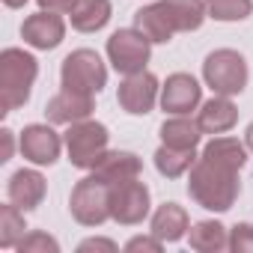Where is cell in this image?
<instances>
[{
    "label": "cell",
    "instance_id": "21",
    "mask_svg": "<svg viewBox=\"0 0 253 253\" xmlns=\"http://www.w3.org/2000/svg\"><path fill=\"white\" fill-rule=\"evenodd\" d=\"M110 21V0H78L72 9V27L81 33H95Z\"/></svg>",
    "mask_w": 253,
    "mask_h": 253
},
{
    "label": "cell",
    "instance_id": "24",
    "mask_svg": "<svg viewBox=\"0 0 253 253\" xmlns=\"http://www.w3.org/2000/svg\"><path fill=\"white\" fill-rule=\"evenodd\" d=\"M197 164V155L194 149H173V146H161L155 152V167L161 176L167 179H179L182 173H188L191 167Z\"/></svg>",
    "mask_w": 253,
    "mask_h": 253
},
{
    "label": "cell",
    "instance_id": "2",
    "mask_svg": "<svg viewBox=\"0 0 253 253\" xmlns=\"http://www.w3.org/2000/svg\"><path fill=\"white\" fill-rule=\"evenodd\" d=\"M36 75L39 63L33 54L21 48H6L0 54V113H12L30 98Z\"/></svg>",
    "mask_w": 253,
    "mask_h": 253
},
{
    "label": "cell",
    "instance_id": "11",
    "mask_svg": "<svg viewBox=\"0 0 253 253\" xmlns=\"http://www.w3.org/2000/svg\"><path fill=\"white\" fill-rule=\"evenodd\" d=\"M21 36H24V42H27L30 48H36V51H51V48H57V45L63 42L66 24H63V18H60L57 12L39 9L36 15L24 18Z\"/></svg>",
    "mask_w": 253,
    "mask_h": 253
},
{
    "label": "cell",
    "instance_id": "15",
    "mask_svg": "<svg viewBox=\"0 0 253 253\" xmlns=\"http://www.w3.org/2000/svg\"><path fill=\"white\" fill-rule=\"evenodd\" d=\"M235 119H238V110L229 101V95H214L197 113V125H200L203 134H223L235 125Z\"/></svg>",
    "mask_w": 253,
    "mask_h": 253
},
{
    "label": "cell",
    "instance_id": "3",
    "mask_svg": "<svg viewBox=\"0 0 253 253\" xmlns=\"http://www.w3.org/2000/svg\"><path fill=\"white\" fill-rule=\"evenodd\" d=\"M60 81H63V89L84 92V95H95L107 84V69H104V63H101V57L95 51L78 48V51H72L63 60Z\"/></svg>",
    "mask_w": 253,
    "mask_h": 253
},
{
    "label": "cell",
    "instance_id": "8",
    "mask_svg": "<svg viewBox=\"0 0 253 253\" xmlns=\"http://www.w3.org/2000/svg\"><path fill=\"white\" fill-rule=\"evenodd\" d=\"M149 214V188L140 179H128L110 185V217L122 226H134L143 223Z\"/></svg>",
    "mask_w": 253,
    "mask_h": 253
},
{
    "label": "cell",
    "instance_id": "19",
    "mask_svg": "<svg viewBox=\"0 0 253 253\" xmlns=\"http://www.w3.org/2000/svg\"><path fill=\"white\" fill-rule=\"evenodd\" d=\"M188 241L200 253H220V250L229 247V229L217 220H200V223L191 226Z\"/></svg>",
    "mask_w": 253,
    "mask_h": 253
},
{
    "label": "cell",
    "instance_id": "26",
    "mask_svg": "<svg viewBox=\"0 0 253 253\" xmlns=\"http://www.w3.org/2000/svg\"><path fill=\"white\" fill-rule=\"evenodd\" d=\"M206 12L214 21H244L253 12V0H206Z\"/></svg>",
    "mask_w": 253,
    "mask_h": 253
},
{
    "label": "cell",
    "instance_id": "27",
    "mask_svg": "<svg viewBox=\"0 0 253 253\" xmlns=\"http://www.w3.org/2000/svg\"><path fill=\"white\" fill-rule=\"evenodd\" d=\"M18 253H57L60 250V244H57V238H51L48 232H27L21 241H18V247H15Z\"/></svg>",
    "mask_w": 253,
    "mask_h": 253
},
{
    "label": "cell",
    "instance_id": "16",
    "mask_svg": "<svg viewBox=\"0 0 253 253\" xmlns=\"http://www.w3.org/2000/svg\"><path fill=\"white\" fill-rule=\"evenodd\" d=\"M143 170L140 158L134 152H104L101 161L92 167V173L98 179H104L107 185H119V182H128V179H137Z\"/></svg>",
    "mask_w": 253,
    "mask_h": 253
},
{
    "label": "cell",
    "instance_id": "14",
    "mask_svg": "<svg viewBox=\"0 0 253 253\" xmlns=\"http://www.w3.org/2000/svg\"><path fill=\"white\" fill-rule=\"evenodd\" d=\"M6 194H9V203H15L21 211H30L45 200V176L36 170H18L9 179Z\"/></svg>",
    "mask_w": 253,
    "mask_h": 253
},
{
    "label": "cell",
    "instance_id": "1",
    "mask_svg": "<svg viewBox=\"0 0 253 253\" xmlns=\"http://www.w3.org/2000/svg\"><path fill=\"white\" fill-rule=\"evenodd\" d=\"M241 191V179L238 170L223 167L217 161L209 158H197V164L191 167V179H188V194L197 206L209 209V211H226L232 209L235 197Z\"/></svg>",
    "mask_w": 253,
    "mask_h": 253
},
{
    "label": "cell",
    "instance_id": "9",
    "mask_svg": "<svg viewBox=\"0 0 253 253\" xmlns=\"http://www.w3.org/2000/svg\"><path fill=\"white\" fill-rule=\"evenodd\" d=\"M116 101L125 113L131 116H146L155 101H158V78L149 75L146 69L137 72V75H125V81L119 84V92H116Z\"/></svg>",
    "mask_w": 253,
    "mask_h": 253
},
{
    "label": "cell",
    "instance_id": "13",
    "mask_svg": "<svg viewBox=\"0 0 253 253\" xmlns=\"http://www.w3.org/2000/svg\"><path fill=\"white\" fill-rule=\"evenodd\" d=\"M89 113H92V95L72 92V89L57 92V95L45 104V116H48V122H54V125H72V122L89 119Z\"/></svg>",
    "mask_w": 253,
    "mask_h": 253
},
{
    "label": "cell",
    "instance_id": "17",
    "mask_svg": "<svg viewBox=\"0 0 253 253\" xmlns=\"http://www.w3.org/2000/svg\"><path fill=\"white\" fill-rule=\"evenodd\" d=\"M161 9L176 33H191L206 21V3L203 0H161Z\"/></svg>",
    "mask_w": 253,
    "mask_h": 253
},
{
    "label": "cell",
    "instance_id": "31",
    "mask_svg": "<svg viewBox=\"0 0 253 253\" xmlns=\"http://www.w3.org/2000/svg\"><path fill=\"white\" fill-rule=\"evenodd\" d=\"M78 250H81V253H89V250H107V253H116V244L107 241V238H86V241H81Z\"/></svg>",
    "mask_w": 253,
    "mask_h": 253
},
{
    "label": "cell",
    "instance_id": "7",
    "mask_svg": "<svg viewBox=\"0 0 253 253\" xmlns=\"http://www.w3.org/2000/svg\"><path fill=\"white\" fill-rule=\"evenodd\" d=\"M149 54H152V39L146 33H140L137 27L134 30H116L107 39V57L119 75L143 72L149 63Z\"/></svg>",
    "mask_w": 253,
    "mask_h": 253
},
{
    "label": "cell",
    "instance_id": "6",
    "mask_svg": "<svg viewBox=\"0 0 253 253\" xmlns=\"http://www.w3.org/2000/svg\"><path fill=\"white\" fill-rule=\"evenodd\" d=\"M72 217L84 226H101L110 217V185L104 179H98L95 173L81 179L72 191L69 200Z\"/></svg>",
    "mask_w": 253,
    "mask_h": 253
},
{
    "label": "cell",
    "instance_id": "18",
    "mask_svg": "<svg viewBox=\"0 0 253 253\" xmlns=\"http://www.w3.org/2000/svg\"><path fill=\"white\" fill-rule=\"evenodd\" d=\"M188 232V211L179 203H164L155 214H152V235H158L161 241H179Z\"/></svg>",
    "mask_w": 253,
    "mask_h": 253
},
{
    "label": "cell",
    "instance_id": "25",
    "mask_svg": "<svg viewBox=\"0 0 253 253\" xmlns=\"http://www.w3.org/2000/svg\"><path fill=\"white\" fill-rule=\"evenodd\" d=\"M24 214L21 209L12 206H0V247H18V241L24 238Z\"/></svg>",
    "mask_w": 253,
    "mask_h": 253
},
{
    "label": "cell",
    "instance_id": "23",
    "mask_svg": "<svg viewBox=\"0 0 253 253\" xmlns=\"http://www.w3.org/2000/svg\"><path fill=\"white\" fill-rule=\"evenodd\" d=\"M203 158L217 161V164L232 167V170H241V167H244V161H247V146H244V143H238L235 137H214L211 143H206Z\"/></svg>",
    "mask_w": 253,
    "mask_h": 253
},
{
    "label": "cell",
    "instance_id": "33",
    "mask_svg": "<svg viewBox=\"0 0 253 253\" xmlns=\"http://www.w3.org/2000/svg\"><path fill=\"white\" fill-rule=\"evenodd\" d=\"M244 146H247V149L253 152V122L247 125V131H244Z\"/></svg>",
    "mask_w": 253,
    "mask_h": 253
},
{
    "label": "cell",
    "instance_id": "32",
    "mask_svg": "<svg viewBox=\"0 0 253 253\" xmlns=\"http://www.w3.org/2000/svg\"><path fill=\"white\" fill-rule=\"evenodd\" d=\"M12 131L9 128H3V131H0V161H9L12 158Z\"/></svg>",
    "mask_w": 253,
    "mask_h": 253
},
{
    "label": "cell",
    "instance_id": "30",
    "mask_svg": "<svg viewBox=\"0 0 253 253\" xmlns=\"http://www.w3.org/2000/svg\"><path fill=\"white\" fill-rule=\"evenodd\" d=\"M78 6V0H39V9H48V12H69Z\"/></svg>",
    "mask_w": 253,
    "mask_h": 253
},
{
    "label": "cell",
    "instance_id": "20",
    "mask_svg": "<svg viewBox=\"0 0 253 253\" xmlns=\"http://www.w3.org/2000/svg\"><path fill=\"white\" fill-rule=\"evenodd\" d=\"M203 131L197 119H188V116H176V119H167L161 125V140L164 146H173V149H197Z\"/></svg>",
    "mask_w": 253,
    "mask_h": 253
},
{
    "label": "cell",
    "instance_id": "34",
    "mask_svg": "<svg viewBox=\"0 0 253 253\" xmlns=\"http://www.w3.org/2000/svg\"><path fill=\"white\" fill-rule=\"evenodd\" d=\"M3 3H6L9 9H18V6H24V3H27V0H3Z\"/></svg>",
    "mask_w": 253,
    "mask_h": 253
},
{
    "label": "cell",
    "instance_id": "5",
    "mask_svg": "<svg viewBox=\"0 0 253 253\" xmlns=\"http://www.w3.org/2000/svg\"><path fill=\"white\" fill-rule=\"evenodd\" d=\"M107 128L101 122L92 119H81L72 122L69 131H66V149H69V161L81 170H92L101 155L107 152Z\"/></svg>",
    "mask_w": 253,
    "mask_h": 253
},
{
    "label": "cell",
    "instance_id": "29",
    "mask_svg": "<svg viewBox=\"0 0 253 253\" xmlns=\"http://www.w3.org/2000/svg\"><path fill=\"white\" fill-rule=\"evenodd\" d=\"M161 244H164V241H161L158 235H152V238H149V235H140V238H131L128 244H125V250H128V253H134V250H152V253H158Z\"/></svg>",
    "mask_w": 253,
    "mask_h": 253
},
{
    "label": "cell",
    "instance_id": "4",
    "mask_svg": "<svg viewBox=\"0 0 253 253\" xmlns=\"http://www.w3.org/2000/svg\"><path fill=\"white\" fill-rule=\"evenodd\" d=\"M203 78L214 89V95H238L247 86V63L238 51L220 48V51H211L206 57Z\"/></svg>",
    "mask_w": 253,
    "mask_h": 253
},
{
    "label": "cell",
    "instance_id": "10",
    "mask_svg": "<svg viewBox=\"0 0 253 253\" xmlns=\"http://www.w3.org/2000/svg\"><path fill=\"white\" fill-rule=\"evenodd\" d=\"M60 134L51 128V125H27L21 131V140H18V149L27 161L39 164V167H51L57 158H60Z\"/></svg>",
    "mask_w": 253,
    "mask_h": 253
},
{
    "label": "cell",
    "instance_id": "22",
    "mask_svg": "<svg viewBox=\"0 0 253 253\" xmlns=\"http://www.w3.org/2000/svg\"><path fill=\"white\" fill-rule=\"evenodd\" d=\"M134 24H137V30L146 33L152 42H170L173 33H176V30L170 27V21H167L161 3H152V6L137 9V12H134Z\"/></svg>",
    "mask_w": 253,
    "mask_h": 253
},
{
    "label": "cell",
    "instance_id": "28",
    "mask_svg": "<svg viewBox=\"0 0 253 253\" xmlns=\"http://www.w3.org/2000/svg\"><path fill=\"white\" fill-rule=\"evenodd\" d=\"M229 250L232 253H253V223H238L229 232Z\"/></svg>",
    "mask_w": 253,
    "mask_h": 253
},
{
    "label": "cell",
    "instance_id": "12",
    "mask_svg": "<svg viewBox=\"0 0 253 253\" xmlns=\"http://www.w3.org/2000/svg\"><path fill=\"white\" fill-rule=\"evenodd\" d=\"M203 98V86L185 75V72H176L167 78V84L161 86V107L167 113H176V116H188Z\"/></svg>",
    "mask_w": 253,
    "mask_h": 253
}]
</instances>
